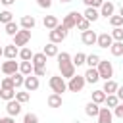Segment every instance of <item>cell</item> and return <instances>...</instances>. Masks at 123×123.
I'll return each instance as SVG.
<instances>
[{"label":"cell","instance_id":"cell-1","mask_svg":"<svg viewBox=\"0 0 123 123\" xmlns=\"http://www.w3.org/2000/svg\"><path fill=\"white\" fill-rule=\"evenodd\" d=\"M56 58H58V67H60V71H62V77H63V79H71V77L75 75V65H73V62H71V56H69L67 52H62V54H58Z\"/></svg>","mask_w":123,"mask_h":123},{"label":"cell","instance_id":"cell-2","mask_svg":"<svg viewBox=\"0 0 123 123\" xmlns=\"http://www.w3.org/2000/svg\"><path fill=\"white\" fill-rule=\"evenodd\" d=\"M67 31L69 29H65L62 23H58L50 33H48V37H50V42H54V44H58V42H62V40H65V37H67Z\"/></svg>","mask_w":123,"mask_h":123},{"label":"cell","instance_id":"cell-3","mask_svg":"<svg viewBox=\"0 0 123 123\" xmlns=\"http://www.w3.org/2000/svg\"><path fill=\"white\" fill-rule=\"evenodd\" d=\"M96 69H98L100 79H104V81H108V79L113 77V67H111V62H108V60H100V63L96 65Z\"/></svg>","mask_w":123,"mask_h":123},{"label":"cell","instance_id":"cell-4","mask_svg":"<svg viewBox=\"0 0 123 123\" xmlns=\"http://www.w3.org/2000/svg\"><path fill=\"white\" fill-rule=\"evenodd\" d=\"M48 85H50V88H52V92H56V94H62V92H65V90H67V83H65V79H63L62 75H56V77H50V81H48Z\"/></svg>","mask_w":123,"mask_h":123},{"label":"cell","instance_id":"cell-5","mask_svg":"<svg viewBox=\"0 0 123 123\" xmlns=\"http://www.w3.org/2000/svg\"><path fill=\"white\" fill-rule=\"evenodd\" d=\"M85 85H86L85 75H73V77L69 79V83H67V90H71V92H81Z\"/></svg>","mask_w":123,"mask_h":123},{"label":"cell","instance_id":"cell-6","mask_svg":"<svg viewBox=\"0 0 123 123\" xmlns=\"http://www.w3.org/2000/svg\"><path fill=\"white\" fill-rule=\"evenodd\" d=\"M83 19V13H79V12H69L65 17H63V21H62V25L65 27V29H73V27H77V23Z\"/></svg>","mask_w":123,"mask_h":123},{"label":"cell","instance_id":"cell-7","mask_svg":"<svg viewBox=\"0 0 123 123\" xmlns=\"http://www.w3.org/2000/svg\"><path fill=\"white\" fill-rule=\"evenodd\" d=\"M31 40V31L29 29H19L15 35H13V44L19 48V46H27V42Z\"/></svg>","mask_w":123,"mask_h":123},{"label":"cell","instance_id":"cell-8","mask_svg":"<svg viewBox=\"0 0 123 123\" xmlns=\"http://www.w3.org/2000/svg\"><path fill=\"white\" fill-rule=\"evenodd\" d=\"M23 86H25V90L27 92H35L38 86H40V81H38V77L37 75H25V81H23Z\"/></svg>","mask_w":123,"mask_h":123},{"label":"cell","instance_id":"cell-9","mask_svg":"<svg viewBox=\"0 0 123 123\" xmlns=\"http://www.w3.org/2000/svg\"><path fill=\"white\" fill-rule=\"evenodd\" d=\"M0 71H2V73H6V75H13V73H17V71H19V65H17V62H15V60H8V62H4V63H2Z\"/></svg>","mask_w":123,"mask_h":123},{"label":"cell","instance_id":"cell-10","mask_svg":"<svg viewBox=\"0 0 123 123\" xmlns=\"http://www.w3.org/2000/svg\"><path fill=\"white\" fill-rule=\"evenodd\" d=\"M6 111H8V115L15 117V115L21 113V104H19L15 98H12V100H8V104H6Z\"/></svg>","mask_w":123,"mask_h":123},{"label":"cell","instance_id":"cell-11","mask_svg":"<svg viewBox=\"0 0 123 123\" xmlns=\"http://www.w3.org/2000/svg\"><path fill=\"white\" fill-rule=\"evenodd\" d=\"M96 38H98V35H96L94 31H90V29H86V31L81 33V40H83V44H86V46L96 44Z\"/></svg>","mask_w":123,"mask_h":123},{"label":"cell","instance_id":"cell-12","mask_svg":"<svg viewBox=\"0 0 123 123\" xmlns=\"http://www.w3.org/2000/svg\"><path fill=\"white\" fill-rule=\"evenodd\" d=\"M111 42H113V38H111V35H110V33H100V35H98V38H96V44H98L100 48H110V46H111Z\"/></svg>","mask_w":123,"mask_h":123},{"label":"cell","instance_id":"cell-13","mask_svg":"<svg viewBox=\"0 0 123 123\" xmlns=\"http://www.w3.org/2000/svg\"><path fill=\"white\" fill-rule=\"evenodd\" d=\"M98 123H111V119H113V113L110 111V108H100V111H98Z\"/></svg>","mask_w":123,"mask_h":123},{"label":"cell","instance_id":"cell-14","mask_svg":"<svg viewBox=\"0 0 123 123\" xmlns=\"http://www.w3.org/2000/svg\"><path fill=\"white\" fill-rule=\"evenodd\" d=\"M85 81H86V83H90V85H92V83H98V81H100L98 69H96V67H88V69H86V73H85Z\"/></svg>","mask_w":123,"mask_h":123},{"label":"cell","instance_id":"cell-15","mask_svg":"<svg viewBox=\"0 0 123 123\" xmlns=\"http://www.w3.org/2000/svg\"><path fill=\"white\" fill-rule=\"evenodd\" d=\"M19 25H21V29H33L35 25H37V19L33 17V15H23L21 19H19Z\"/></svg>","mask_w":123,"mask_h":123},{"label":"cell","instance_id":"cell-16","mask_svg":"<svg viewBox=\"0 0 123 123\" xmlns=\"http://www.w3.org/2000/svg\"><path fill=\"white\" fill-rule=\"evenodd\" d=\"M42 54H44L46 58H56V56L60 54V50H58V44H54V42H48V44L44 46Z\"/></svg>","mask_w":123,"mask_h":123},{"label":"cell","instance_id":"cell-17","mask_svg":"<svg viewBox=\"0 0 123 123\" xmlns=\"http://www.w3.org/2000/svg\"><path fill=\"white\" fill-rule=\"evenodd\" d=\"M46 56L42 54V52H38V54H33V58H31V63H33V67H44L46 65Z\"/></svg>","mask_w":123,"mask_h":123},{"label":"cell","instance_id":"cell-18","mask_svg":"<svg viewBox=\"0 0 123 123\" xmlns=\"http://www.w3.org/2000/svg\"><path fill=\"white\" fill-rule=\"evenodd\" d=\"M113 10H115L113 2H104V4L100 6V15H104V17L108 19L110 15H113Z\"/></svg>","mask_w":123,"mask_h":123},{"label":"cell","instance_id":"cell-19","mask_svg":"<svg viewBox=\"0 0 123 123\" xmlns=\"http://www.w3.org/2000/svg\"><path fill=\"white\" fill-rule=\"evenodd\" d=\"M4 56L8 60H15V56H19V48L15 44H8V46H4Z\"/></svg>","mask_w":123,"mask_h":123},{"label":"cell","instance_id":"cell-20","mask_svg":"<svg viewBox=\"0 0 123 123\" xmlns=\"http://www.w3.org/2000/svg\"><path fill=\"white\" fill-rule=\"evenodd\" d=\"M98 111H100V106H98L96 102H92V100L85 106V113H86L88 117H96V115H98Z\"/></svg>","mask_w":123,"mask_h":123},{"label":"cell","instance_id":"cell-21","mask_svg":"<svg viewBox=\"0 0 123 123\" xmlns=\"http://www.w3.org/2000/svg\"><path fill=\"white\" fill-rule=\"evenodd\" d=\"M62 104H63V100H62V94H56V92H52V94L48 96V106H50V108H62Z\"/></svg>","mask_w":123,"mask_h":123},{"label":"cell","instance_id":"cell-22","mask_svg":"<svg viewBox=\"0 0 123 123\" xmlns=\"http://www.w3.org/2000/svg\"><path fill=\"white\" fill-rule=\"evenodd\" d=\"M117 86H119V85H117L113 79H108V81H104V88H102V90H104L106 94H115Z\"/></svg>","mask_w":123,"mask_h":123},{"label":"cell","instance_id":"cell-23","mask_svg":"<svg viewBox=\"0 0 123 123\" xmlns=\"http://www.w3.org/2000/svg\"><path fill=\"white\" fill-rule=\"evenodd\" d=\"M111 56H123V40H113L110 46Z\"/></svg>","mask_w":123,"mask_h":123},{"label":"cell","instance_id":"cell-24","mask_svg":"<svg viewBox=\"0 0 123 123\" xmlns=\"http://www.w3.org/2000/svg\"><path fill=\"white\" fill-rule=\"evenodd\" d=\"M83 17H86V19L92 23V21H96V19L100 17V12H98L96 8H86V10H85V13H83Z\"/></svg>","mask_w":123,"mask_h":123},{"label":"cell","instance_id":"cell-25","mask_svg":"<svg viewBox=\"0 0 123 123\" xmlns=\"http://www.w3.org/2000/svg\"><path fill=\"white\" fill-rule=\"evenodd\" d=\"M42 23H44V27H46L48 31H52L60 21H58V17H56V15H44V21H42Z\"/></svg>","mask_w":123,"mask_h":123},{"label":"cell","instance_id":"cell-26","mask_svg":"<svg viewBox=\"0 0 123 123\" xmlns=\"http://www.w3.org/2000/svg\"><path fill=\"white\" fill-rule=\"evenodd\" d=\"M4 31H6V35L13 37V35L19 31V25H17L15 21H10V23H6V25H4Z\"/></svg>","mask_w":123,"mask_h":123},{"label":"cell","instance_id":"cell-27","mask_svg":"<svg viewBox=\"0 0 123 123\" xmlns=\"http://www.w3.org/2000/svg\"><path fill=\"white\" fill-rule=\"evenodd\" d=\"M119 102H121V100L117 98V94H106V100H104V104H106L108 108H115Z\"/></svg>","mask_w":123,"mask_h":123},{"label":"cell","instance_id":"cell-28","mask_svg":"<svg viewBox=\"0 0 123 123\" xmlns=\"http://www.w3.org/2000/svg\"><path fill=\"white\" fill-rule=\"evenodd\" d=\"M0 98L6 100V102L15 98V88H0Z\"/></svg>","mask_w":123,"mask_h":123},{"label":"cell","instance_id":"cell-29","mask_svg":"<svg viewBox=\"0 0 123 123\" xmlns=\"http://www.w3.org/2000/svg\"><path fill=\"white\" fill-rule=\"evenodd\" d=\"M71 62H73V65H75V67H79V65H83V63L86 62V54H83V52H77V54L71 58Z\"/></svg>","mask_w":123,"mask_h":123},{"label":"cell","instance_id":"cell-30","mask_svg":"<svg viewBox=\"0 0 123 123\" xmlns=\"http://www.w3.org/2000/svg\"><path fill=\"white\" fill-rule=\"evenodd\" d=\"M19 58H21V62H31V58H33V52H31V48L23 46V48L19 50Z\"/></svg>","mask_w":123,"mask_h":123},{"label":"cell","instance_id":"cell-31","mask_svg":"<svg viewBox=\"0 0 123 123\" xmlns=\"http://www.w3.org/2000/svg\"><path fill=\"white\" fill-rule=\"evenodd\" d=\"M85 63H86L88 67H96V65L100 63V56H98V54H88V56H86V62H85Z\"/></svg>","mask_w":123,"mask_h":123},{"label":"cell","instance_id":"cell-32","mask_svg":"<svg viewBox=\"0 0 123 123\" xmlns=\"http://www.w3.org/2000/svg\"><path fill=\"white\" fill-rule=\"evenodd\" d=\"M19 73L31 75V73H33V63H31V62H21V63H19Z\"/></svg>","mask_w":123,"mask_h":123},{"label":"cell","instance_id":"cell-33","mask_svg":"<svg viewBox=\"0 0 123 123\" xmlns=\"http://www.w3.org/2000/svg\"><path fill=\"white\" fill-rule=\"evenodd\" d=\"M12 81H13V86H15V88H19V86H23V81H25V75L17 71V73H13V75H12Z\"/></svg>","mask_w":123,"mask_h":123},{"label":"cell","instance_id":"cell-34","mask_svg":"<svg viewBox=\"0 0 123 123\" xmlns=\"http://www.w3.org/2000/svg\"><path fill=\"white\" fill-rule=\"evenodd\" d=\"M104 100H106V92L104 90H94L92 92V102H96L100 106V104H104Z\"/></svg>","mask_w":123,"mask_h":123},{"label":"cell","instance_id":"cell-35","mask_svg":"<svg viewBox=\"0 0 123 123\" xmlns=\"http://www.w3.org/2000/svg\"><path fill=\"white\" fill-rule=\"evenodd\" d=\"M12 15H13V13H12V12H8V10L0 12V23H4V25H6V23H10V21H13V19H12Z\"/></svg>","mask_w":123,"mask_h":123},{"label":"cell","instance_id":"cell-36","mask_svg":"<svg viewBox=\"0 0 123 123\" xmlns=\"http://www.w3.org/2000/svg\"><path fill=\"white\" fill-rule=\"evenodd\" d=\"M110 35L113 40H123V27H113V31Z\"/></svg>","mask_w":123,"mask_h":123},{"label":"cell","instance_id":"cell-37","mask_svg":"<svg viewBox=\"0 0 123 123\" xmlns=\"http://www.w3.org/2000/svg\"><path fill=\"white\" fill-rule=\"evenodd\" d=\"M0 88H15L13 86V81H12V75H8L6 79L0 81Z\"/></svg>","mask_w":123,"mask_h":123},{"label":"cell","instance_id":"cell-38","mask_svg":"<svg viewBox=\"0 0 123 123\" xmlns=\"http://www.w3.org/2000/svg\"><path fill=\"white\" fill-rule=\"evenodd\" d=\"M29 98H31V94H29V92H15V100H17L19 104L29 102Z\"/></svg>","mask_w":123,"mask_h":123},{"label":"cell","instance_id":"cell-39","mask_svg":"<svg viewBox=\"0 0 123 123\" xmlns=\"http://www.w3.org/2000/svg\"><path fill=\"white\" fill-rule=\"evenodd\" d=\"M108 19H110V23H111L113 27H121V25H123V17H121V15H110Z\"/></svg>","mask_w":123,"mask_h":123},{"label":"cell","instance_id":"cell-40","mask_svg":"<svg viewBox=\"0 0 123 123\" xmlns=\"http://www.w3.org/2000/svg\"><path fill=\"white\" fill-rule=\"evenodd\" d=\"M83 4L86 8H100L104 4V0H83Z\"/></svg>","mask_w":123,"mask_h":123},{"label":"cell","instance_id":"cell-41","mask_svg":"<svg viewBox=\"0 0 123 123\" xmlns=\"http://www.w3.org/2000/svg\"><path fill=\"white\" fill-rule=\"evenodd\" d=\"M77 29H79V31H86V29H90V21H88L86 17H83V19L77 23Z\"/></svg>","mask_w":123,"mask_h":123},{"label":"cell","instance_id":"cell-42","mask_svg":"<svg viewBox=\"0 0 123 123\" xmlns=\"http://www.w3.org/2000/svg\"><path fill=\"white\" fill-rule=\"evenodd\" d=\"M23 123H38V117H37V113H25V117H23Z\"/></svg>","mask_w":123,"mask_h":123},{"label":"cell","instance_id":"cell-43","mask_svg":"<svg viewBox=\"0 0 123 123\" xmlns=\"http://www.w3.org/2000/svg\"><path fill=\"white\" fill-rule=\"evenodd\" d=\"M113 113H115L117 117H121V119H123V102H119V104L113 108Z\"/></svg>","mask_w":123,"mask_h":123},{"label":"cell","instance_id":"cell-44","mask_svg":"<svg viewBox=\"0 0 123 123\" xmlns=\"http://www.w3.org/2000/svg\"><path fill=\"white\" fill-rule=\"evenodd\" d=\"M37 4H38L40 8H44V10H48V8L52 6V0H37Z\"/></svg>","mask_w":123,"mask_h":123},{"label":"cell","instance_id":"cell-45","mask_svg":"<svg viewBox=\"0 0 123 123\" xmlns=\"http://www.w3.org/2000/svg\"><path fill=\"white\" fill-rule=\"evenodd\" d=\"M46 73V69L44 67H33V75H37V77H42Z\"/></svg>","mask_w":123,"mask_h":123},{"label":"cell","instance_id":"cell-46","mask_svg":"<svg viewBox=\"0 0 123 123\" xmlns=\"http://www.w3.org/2000/svg\"><path fill=\"white\" fill-rule=\"evenodd\" d=\"M0 123H15V121L12 115H8V117H0Z\"/></svg>","mask_w":123,"mask_h":123},{"label":"cell","instance_id":"cell-47","mask_svg":"<svg viewBox=\"0 0 123 123\" xmlns=\"http://www.w3.org/2000/svg\"><path fill=\"white\" fill-rule=\"evenodd\" d=\"M115 94H117V98L123 102V86H117V90H115Z\"/></svg>","mask_w":123,"mask_h":123},{"label":"cell","instance_id":"cell-48","mask_svg":"<svg viewBox=\"0 0 123 123\" xmlns=\"http://www.w3.org/2000/svg\"><path fill=\"white\" fill-rule=\"evenodd\" d=\"M15 0H0V4H4V6H12Z\"/></svg>","mask_w":123,"mask_h":123},{"label":"cell","instance_id":"cell-49","mask_svg":"<svg viewBox=\"0 0 123 123\" xmlns=\"http://www.w3.org/2000/svg\"><path fill=\"white\" fill-rule=\"evenodd\" d=\"M119 15L123 17V4H121V8H119Z\"/></svg>","mask_w":123,"mask_h":123},{"label":"cell","instance_id":"cell-50","mask_svg":"<svg viewBox=\"0 0 123 123\" xmlns=\"http://www.w3.org/2000/svg\"><path fill=\"white\" fill-rule=\"evenodd\" d=\"M0 56H4V48L2 46H0Z\"/></svg>","mask_w":123,"mask_h":123},{"label":"cell","instance_id":"cell-51","mask_svg":"<svg viewBox=\"0 0 123 123\" xmlns=\"http://www.w3.org/2000/svg\"><path fill=\"white\" fill-rule=\"evenodd\" d=\"M60 2H73V0H60Z\"/></svg>","mask_w":123,"mask_h":123},{"label":"cell","instance_id":"cell-52","mask_svg":"<svg viewBox=\"0 0 123 123\" xmlns=\"http://www.w3.org/2000/svg\"><path fill=\"white\" fill-rule=\"evenodd\" d=\"M0 67H2V63H0Z\"/></svg>","mask_w":123,"mask_h":123}]
</instances>
